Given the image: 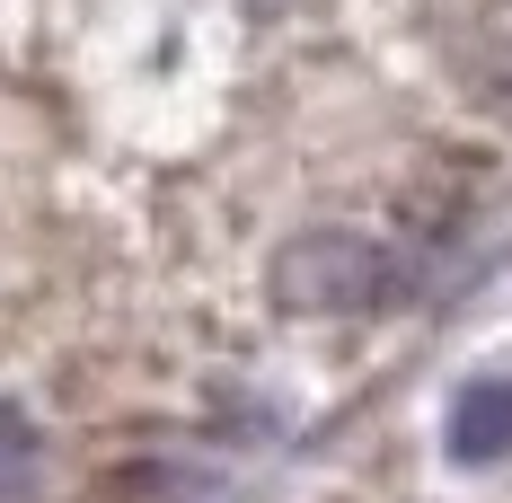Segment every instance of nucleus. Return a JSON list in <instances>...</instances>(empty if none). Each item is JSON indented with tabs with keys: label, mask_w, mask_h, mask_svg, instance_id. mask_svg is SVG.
<instances>
[{
	"label": "nucleus",
	"mask_w": 512,
	"mask_h": 503,
	"mask_svg": "<svg viewBox=\"0 0 512 503\" xmlns=\"http://www.w3.org/2000/svg\"><path fill=\"white\" fill-rule=\"evenodd\" d=\"M389 283V256L354 239V230H309L274 256V301L301 309V318H345V309H371Z\"/></svg>",
	"instance_id": "f257e3e1"
},
{
	"label": "nucleus",
	"mask_w": 512,
	"mask_h": 503,
	"mask_svg": "<svg viewBox=\"0 0 512 503\" xmlns=\"http://www.w3.org/2000/svg\"><path fill=\"white\" fill-rule=\"evenodd\" d=\"M442 442H451L460 468H495V459H512V380H504V371H495V380H468L460 398H451Z\"/></svg>",
	"instance_id": "f03ea898"
},
{
	"label": "nucleus",
	"mask_w": 512,
	"mask_h": 503,
	"mask_svg": "<svg viewBox=\"0 0 512 503\" xmlns=\"http://www.w3.org/2000/svg\"><path fill=\"white\" fill-rule=\"evenodd\" d=\"M36 468H45V442H36V424L18 415V406H0V503H18L36 486Z\"/></svg>",
	"instance_id": "7ed1b4c3"
}]
</instances>
